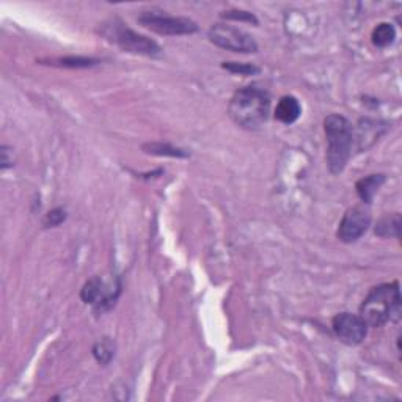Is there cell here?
I'll use <instances>...</instances> for the list:
<instances>
[{
  "label": "cell",
  "mask_w": 402,
  "mask_h": 402,
  "mask_svg": "<svg viewBox=\"0 0 402 402\" xmlns=\"http://www.w3.org/2000/svg\"><path fill=\"white\" fill-rule=\"evenodd\" d=\"M137 21H139V24L142 27L165 37L192 35V33L198 32L197 22H193L192 19L181 18V16L165 15V11H160L156 8L142 11Z\"/></svg>",
  "instance_id": "8992f818"
},
{
  "label": "cell",
  "mask_w": 402,
  "mask_h": 402,
  "mask_svg": "<svg viewBox=\"0 0 402 402\" xmlns=\"http://www.w3.org/2000/svg\"><path fill=\"white\" fill-rule=\"evenodd\" d=\"M115 350H117L115 341H112L111 338H102L101 341H97L93 346V357L97 363L108 365L115 357Z\"/></svg>",
  "instance_id": "2e32d148"
},
{
  "label": "cell",
  "mask_w": 402,
  "mask_h": 402,
  "mask_svg": "<svg viewBox=\"0 0 402 402\" xmlns=\"http://www.w3.org/2000/svg\"><path fill=\"white\" fill-rule=\"evenodd\" d=\"M208 38L211 43H214L222 49L231 50V52H258V43L255 41V38L238 27L228 24H214L209 28Z\"/></svg>",
  "instance_id": "52a82bcc"
},
{
  "label": "cell",
  "mask_w": 402,
  "mask_h": 402,
  "mask_svg": "<svg viewBox=\"0 0 402 402\" xmlns=\"http://www.w3.org/2000/svg\"><path fill=\"white\" fill-rule=\"evenodd\" d=\"M102 35L108 41H112L118 48H122L124 52L146 57H156L160 54V46L154 39L139 35L137 32L131 30L129 27L123 26L122 22L113 21L111 24H106L104 28H102Z\"/></svg>",
  "instance_id": "5b68a950"
},
{
  "label": "cell",
  "mask_w": 402,
  "mask_h": 402,
  "mask_svg": "<svg viewBox=\"0 0 402 402\" xmlns=\"http://www.w3.org/2000/svg\"><path fill=\"white\" fill-rule=\"evenodd\" d=\"M2 160H0V162H2V170H7L8 166H11L13 165V156L10 157V154H13V151H11V149L8 148V146H2Z\"/></svg>",
  "instance_id": "44dd1931"
},
{
  "label": "cell",
  "mask_w": 402,
  "mask_h": 402,
  "mask_svg": "<svg viewBox=\"0 0 402 402\" xmlns=\"http://www.w3.org/2000/svg\"><path fill=\"white\" fill-rule=\"evenodd\" d=\"M65 220H66V211L61 209V208H55L46 214L44 227H48V228L59 227L60 223H63Z\"/></svg>",
  "instance_id": "ffe728a7"
},
{
  "label": "cell",
  "mask_w": 402,
  "mask_h": 402,
  "mask_svg": "<svg viewBox=\"0 0 402 402\" xmlns=\"http://www.w3.org/2000/svg\"><path fill=\"white\" fill-rule=\"evenodd\" d=\"M327 137V166L330 173L340 175L346 169L355 143L354 126L343 115H329L324 122Z\"/></svg>",
  "instance_id": "3957f363"
},
{
  "label": "cell",
  "mask_w": 402,
  "mask_h": 402,
  "mask_svg": "<svg viewBox=\"0 0 402 402\" xmlns=\"http://www.w3.org/2000/svg\"><path fill=\"white\" fill-rule=\"evenodd\" d=\"M46 61L44 65H52V66H61V68H91L97 65V60L88 59V57H60V59H49L43 60Z\"/></svg>",
  "instance_id": "9a60e30c"
},
{
  "label": "cell",
  "mask_w": 402,
  "mask_h": 402,
  "mask_svg": "<svg viewBox=\"0 0 402 402\" xmlns=\"http://www.w3.org/2000/svg\"><path fill=\"white\" fill-rule=\"evenodd\" d=\"M228 113L239 128L260 129L267 123L271 115V93L260 82L239 88L229 101Z\"/></svg>",
  "instance_id": "6da1fadb"
},
{
  "label": "cell",
  "mask_w": 402,
  "mask_h": 402,
  "mask_svg": "<svg viewBox=\"0 0 402 402\" xmlns=\"http://www.w3.org/2000/svg\"><path fill=\"white\" fill-rule=\"evenodd\" d=\"M399 229H401V216L398 212L394 214H387L383 216L381 220L377 222V225L374 228L376 236L387 239V238H399Z\"/></svg>",
  "instance_id": "4fadbf2b"
},
{
  "label": "cell",
  "mask_w": 402,
  "mask_h": 402,
  "mask_svg": "<svg viewBox=\"0 0 402 402\" xmlns=\"http://www.w3.org/2000/svg\"><path fill=\"white\" fill-rule=\"evenodd\" d=\"M332 329L338 340L346 346H358L367 335V325L360 314L340 313L333 318Z\"/></svg>",
  "instance_id": "9c48e42d"
},
{
  "label": "cell",
  "mask_w": 402,
  "mask_h": 402,
  "mask_svg": "<svg viewBox=\"0 0 402 402\" xmlns=\"http://www.w3.org/2000/svg\"><path fill=\"white\" fill-rule=\"evenodd\" d=\"M401 316V289L398 281L374 286L360 307V318L367 327H383Z\"/></svg>",
  "instance_id": "7a4b0ae2"
},
{
  "label": "cell",
  "mask_w": 402,
  "mask_h": 402,
  "mask_svg": "<svg viewBox=\"0 0 402 402\" xmlns=\"http://www.w3.org/2000/svg\"><path fill=\"white\" fill-rule=\"evenodd\" d=\"M385 181H387V176L382 173L370 175L357 181L355 189H357V195L360 197V200L363 201V204L371 203L372 198H374V195L379 192V189L383 186Z\"/></svg>",
  "instance_id": "7c38bea8"
},
{
  "label": "cell",
  "mask_w": 402,
  "mask_h": 402,
  "mask_svg": "<svg viewBox=\"0 0 402 402\" xmlns=\"http://www.w3.org/2000/svg\"><path fill=\"white\" fill-rule=\"evenodd\" d=\"M302 113V106L294 96H283L275 108V118L283 124L296 123Z\"/></svg>",
  "instance_id": "8fae6325"
},
{
  "label": "cell",
  "mask_w": 402,
  "mask_h": 402,
  "mask_svg": "<svg viewBox=\"0 0 402 402\" xmlns=\"http://www.w3.org/2000/svg\"><path fill=\"white\" fill-rule=\"evenodd\" d=\"M372 44L376 46V48H388L390 44L394 43L396 39V28L393 27V24H390V22H382V24H379L374 30H372Z\"/></svg>",
  "instance_id": "5bb4252c"
},
{
  "label": "cell",
  "mask_w": 402,
  "mask_h": 402,
  "mask_svg": "<svg viewBox=\"0 0 402 402\" xmlns=\"http://www.w3.org/2000/svg\"><path fill=\"white\" fill-rule=\"evenodd\" d=\"M379 124H381V122H374V119H361L357 132H354L355 140L358 143V151L370 148L383 134L385 128Z\"/></svg>",
  "instance_id": "30bf717a"
},
{
  "label": "cell",
  "mask_w": 402,
  "mask_h": 402,
  "mask_svg": "<svg viewBox=\"0 0 402 402\" xmlns=\"http://www.w3.org/2000/svg\"><path fill=\"white\" fill-rule=\"evenodd\" d=\"M223 19L228 21H239V22H249V24L258 26V19L253 13H249V11H242V10H231V11H225L222 15Z\"/></svg>",
  "instance_id": "d6986e66"
},
{
  "label": "cell",
  "mask_w": 402,
  "mask_h": 402,
  "mask_svg": "<svg viewBox=\"0 0 402 402\" xmlns=\"http://www.w3.org/2000/svg\"><path fill=\"white\" fill-rule=\"evenodd\" d=\"M372 216L365 204L354 206L346 211L338 227V239L344 244H352L363 236L371 227Z\"/></svg>",
  "instance_id": "ba28073f"
},
{
  "label": "cell",
  "mask_w": 402,
  "mask_h": 402,
  "mask_svg": "<svg viewBox=\"0 0 402 402\" xmlns=\"http://www.w3.org/2000/svg\"><path fill=\"white\" fill-rule=\"evenodd\" d=\"M223 70H227L233 74H240V76H255L261 70L250 63H238V61H225L222 65Z\"/></svg>",
  "instance_id": "ac0fdd59"
},
{
  "label": "cell",
  "mask_w": 402,
  "mask_h": 402,
  "mask_svg": "<svg viewBox=\"0 0 402 402\" xmlns=\"http://www.w3.org/2000/svg\"><path fill=\"white\" fill-rule=\"evenodd\" d=\"M143 151L153 156H169V157H187L189 154L184 149L175 148L169 143H146L143 145Z\"/></svg>",
  "instance_id": "e0dca14e"
},
{
  "label": "cell",
  "mask_w": 402,
  "mask_h": 402,
  "mask_svg": "<svg viewBox=\"0 0 402 402\" xmlns=\"http://www.w3.org/2000/svg\"><path fill=\"white\" fill-rule=\"evenodd\" d=\"M122 289V280L117 275H95L84 285L80 298L102 314L115 307Z\"/></svg>",
  "instance_id": "277c9868"
}]
</instances>
